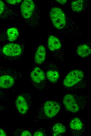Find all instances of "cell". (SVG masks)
Segmentation results:
<instances>
[{
	"label": "cell",
	"instance_id": "7a4b0ae2",
	"mask_svg": "<svg viewBox=\"0 0 91 136\" xmlns=\"http://www.w3.org/2000/svg\"><path fill=\"white\" fill-rule=\"evenodd\" d=\"M0 86L1 88L7 89L12 87L15 83L14 77L20 76L22 72L13 68L1 66L0 67Z\"/></svg>",
	"mask_w": 91,
	"mask_h": 136
},
{
	"label": "cell",
	"instance_id": "8992f818",
	"mask_svg": "<svg viewBox=\"0 0 91 136\" xmlns=\"http://www.w3.org/2000/svg\"><path fill=\"white\" fill-rule=\"evenodd\" d=\"M2 51L4 54L8 56H18L22 53V48L18 44L9 43L4 47Z\"/></svg>",
	"mask_w": 91,
	"mask_h": 136
},
{
	"label": "cell",
	"instance_id": "277c9868",
	"mask_svg": "<svg viewBox=\"0 0 91 136\" xmlns=\"http://www.w3.org/2000/svg\"><path fill=\"white\" fill-rule=\"evenodd\" d=\"M84 77V73L77 70H72L66 76L63 83L66 88H70L75 87L83 80Z\"/></svg>",
	"mask_w": 91,
	"mask_h": 136
},
{
	"label": "cell",
	"instance_id": "2e32d148",
	"mask_svg": "<svg viewBox=\"0 0 91 136\" xmlns=\"http://www.w3.org/2000/svg\"><path fill=\"white\" fill-rule=\"evenodd\" d=\"M46 76L51 83H55L58 80L59 74L58 71L54 70L48 71L46 73Z\"/></svg>",
	"mask_w": 91,
	"mask_h": 136
},
{
	"label": "cell",
	"instance_id": "ffe728a7",
	"mask_svg": "<svg viewBox=\"0 0 91 136\" xmlns=\"http://www.w3.org/2000/svg\"><path fill=\"white\" fill-rule=\"evenodd\" d=\"M0 15L2 14L4 9V5L3 2L2 1H0Z\"/></svg>",
	"mask_w": 91,
	"mask_h": 136
},
{
	"label": "cell",
	"instance_id": "ba28073f",
	"mask_svg": "<svg viewBox=\"0 0 91 136\" xmlns=\"http://www.w3.org/2000/svg\"><path fill=\"white\" fill-rule=\"evenodd\" d=\"M30 77L32 81L37 84L42 83L46 79L44 72L38 67H35L31 71Z\"/></svg>",
	"mask_w": 91,
	"mask_h": 136
},
{
	"label": "cell",
	"instance_id": "6da1fadb",
	"mask_svg": "<svg viewBox=\"0 0 91 136\" xmlns=\"http://www.w3.org/2000/svg\"><path fill=\"white\" fill-rule=\"evenodd\" d=\"M50 16L54 26L63 30L65 34L76 33L78 28L75 21L61 8H53L50 11Z\"/></svg>",
	"mask_w": 91,
	"mask_h": 136
},
{
	"label": "cell",
	"instance_id": "4fadbf2b",
	"mask_svg": "<svg viewBox=\"0 0 91 136\" xmlns=\"http://www.w3.org/2000/svg\"><path fill=\"white\" fill-rule=\"evenodd\" d=\"M66 131V127L63 124L60 123H56L52 128V135L54 136L60 135L64 134Z\"/></svg>",
	"mask_w": 91,
	"mask_h": 136
},
{
	"label": "cell",
	"instance_id": "30bf717a",
	"mask_svg": "<svg viewBox=\"0 0 91 136\" xmlns=\"http://www.w3.org/2000/svg\"><path fill=\"white\" fill-rule=\"evenodd\" d=\"M46 51L44 47L42 45L39 46L38 48L34 58L36 63L39 64L42 63L44 61L46 57Z\"/></svg>",
	"mask_w": 91,
	"mask_h": 136
},
{
	"label": "cell",
	"instance_id": "5b68a950",
	"mask_svg": "<svg viewBox=\"0 0 91 136\" xmlns=\"http://www.w3.org/2000/svg\"><path fill=\"white\" fill-rule=\"evenodd\" d=\"M60 108V105L57 103L53 101H47L44 103L43 110L46 117L52 118L59 113Z\"/></svg>",
	"mask_w": 91,
	"mask_h": 136
},
{
	"label": "cell",
	"instance_id": "603a6c76",
	"mask_svg": "<svg viewBox=\"0 0 91 136\" xmlns=\"http://www.w3.org/2000/svg\"><path fill=\"white\" fill-rule=\"evenodd\" d=\"M56 1L62 4H64L67 1L66 0H56Z\"/></svg>",
	"mask_w": 91,
	"mask_h": 136
},
{
	"label": "cell",
	"instance_id": "8fae6325",
	"mask_svg": "<svg viewBox=\"0 0 91 136\" xmlns=\"http://www.w3.org/2000/svg\"><path fill=\"white\" fill-rule=\"evenodd\" d=\"M48 47L51 51L59 49L61 44L59 39L53 36H50L48 39Z\"/></svg>",
	"mask_w": 91,
	"mask_h": 136
},
{
	"label": "cell",
	"instance_id": "44dd1931",
	"mask_svg": "<svg viewBox=\"0 0 91 136\" xmlns=\"http://www.w3.org/2000/svg\"><path fill=\"white\" fill-rule=\"evenodd\" d=\"M44 135V134L42 132L40 131H37L36 132L33 134V136H43Z\"/></svg>",
	"mask_w": 91,
	"mask_h": 136
},
{
	"label": "cell",
	"instance_id": "7c38bea8",
	"mask_svg": "<svg viewBox=\"0 0 91 136\" xmlns=\"http://www.w3.org/2000/svg\"><path fill=\"white\" fill-rule=\"evenodd\" d=\"M86 1L84 0H78L72 2L71 7L72 10L75 12L79 13L82 12L86 7Z\"/></svg>",
	"mask_w": 91,
	"mask_h": 136
},
{
	"label": "cell",
	"instance_id": "52a82bcc",
	"mask_svg": "<svg viewBox=\"0 0 91 136\" xmlns=\"http://www.w3.org/2000/svg\"><path fill=\"white\" fill-rule=\"evenodd\" d=\"M35 8L33 2L31 0L23 1L21 6V11L22 16L25 18H29L32 15Z\"/></svg>",
	"mask_w": 91,
	"mask_h": 136
},
{
	"label": "cell",
	"instance_id": "9a60e30c",
	"mask_svg": "<svg viewBox=\"0 0 91 136\" xmlns=\"http://www.w3.org/2000/svg\"><path fill=\"white\" fill-rule=\"evenodd\" d=\"M69 127L70 128L75 131L81 130L83 127L82 123L80 119L77 118L72 119L71 121Z\"/></svg>",
	"mask_w": 91,
	"mask_h": 136
},
{
	"label": "cell",
	"instance_id": "9c48e42d",
	"mask_svg": "<svg viewBox=\"0 0 91 136\" xmlns=\"http://www.w3.org/2000/svg\"><path fill=\"white\" fill-rule=\"evenodd\" d=\"M17 110L21 114H25L28 109V105L25 98L21 95H19L15 101Z\"/></svg>",
	"mask_w": 91,
	"mask_h": 136
},
{
	"label": "cell",
	"instance_id": "3957f363",
	"mask_svg": "<svg viewBox=\"0 0 91 136\" xmlns=\"http://www.w3.org/2000/svg\"><path fill=\"white\" fill-rule=\"evenodd\" d=\"M83 101L81 97L78 95L70 94L65 95L63 99L66 109L73 113L78 112L81 110L82 107Z\"/></svg>",
	"mask_w": 91,
	"mask_h": 136
},
{
	"label": "cell",
	"instance_id": "e0dca14e",
	"mask_svg": "<svg viewBox=\"0 0 91 136\" xmlns=\"http://www.w3.org/2000/svg\"><path fill=\"white\" fill-rule=\"evenodd\" d=\"M8 40L13 42L17 38L19 35L18 29L15 28H11L8 29L7 31Z\"/></svg>",
	"mask_w": 91,
	"mask_h": 136
},
{
	"label": "cell",
	"instance_id": "d6986e66",
	"mask_svg": "<svg viewBox=\"0 0 91 136\" xmlns=\"http://www.w3.org/2000/svg\"><path fill=\"white\" fill-rule=\"evenodd\" d=\"M21 136H32V134L31 132L27 130H25L21 133Z\"/></svg>",
	"mask_w": 91,
	"mask_h": 136
},
{
	"label": "cell",
	"instance_id": "7402d4cb",
	"mask_svg": "<svg viewBox=\"0 0 91 136\" xmlns=\"http://www.w3.org/2000/svg\"><path fill=\"white\" fill-rule=\"evenodd\" d=\"M6 134L4 130L1 129H0V135L1 136H6Z\"/></svg>",
	"mask_w": 91,
	"mask_h": 136
},
{
	"label": "cell",
	"instance_id": "ac0fdd59",
	"mask_svg": "<svg viewBox=\"0 0 91 136\" xmlns=\"http://www.w3.org/2000/svg\"><path fill=\"white\" fill-rule=\"evenodd\" d=\"M6 2L8 3L11 4H15L21 2V0H6Z\"/></svg>",
	"mask_w": 91,
	"mask_h": 136
},
{
	"label": "cell",
	"instance_id": "5bb4252c",
	"mask_svg": "<svg viewBox=\"0 0 91 136\" xmlns=\"http://www.w3.org/2000/svg\"><path fill=\"white\" fill-rule=\"evenodd\" d=\"M77 53L78 55L81 57H86L91 53V49L87 45L82 44L78 47Z\"/></svg>",
	"mask_w": 91,
	"mask_h": 136
}]
</instances>
